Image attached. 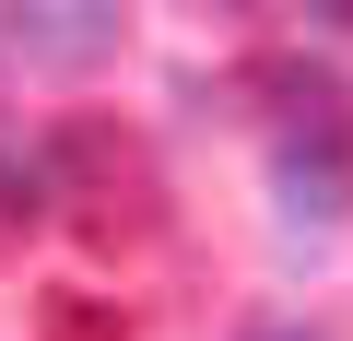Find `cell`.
Listing matches in <instances>:
<instances>
[{
    "mask_svg": "<svg viewBox=\"0 0 353 341\" xmlns=\"http://www.w3.org/2000/svg\"><path fill=\"white\" fill-rule=\"evenodd\" d=\"M330 24H353V0H330Z\"/></svg>",
    "mask_w": 353,
    "mask_h": 341,
    "instance_id": "6",
    "label": "cell"
},
{
    "mask_svg": "<svg viewBox=\"0 0 353 341\" xmlns=\"http://www.w3.org/2000/svg\"><path fill=\"white\" fill-rule=\"evenodd\" d=\"M271 200H283V224H294V236H330V224H341V200H353L341 141H318V130H306V141H283V153H271Z\"/></svg>",
    "mask_w": 353,
    "mask_h": 341,
    "instance_id": "2",
    "label": "cell"
},
{
    "mask_svg": "<svg viewBox=\"0 0 353 341\" xmlns=\"http://www.w3.org/2000/svg\"><path fill=\"white\" fill-rule=\"evenodd\" d=\"M212 12H259V0H212Z\"/></svg>",
    "mask_w": 353,
    "mask_h": 341,
    "instance_id": "5",
    "label": "cell"
},
{
    "mask_svg": "<svg viewBox=\"0 0 353 341\" xmlns=\"http://www.w3.org/2000/svg\"><path fill=\"white\" fill-rule=\"evenodd\" d=\"M248 341H318V329H294V318H283V329H248Z\"/></svg>",
    "mask_w": 353,
    "mask_h": 341,
    "instance_id": "4",
    "label": "cell"
},
{
    "mask_svg": "<svg viewBox=\"0 0 353 341\" xmlns=\"http://www.w3.org/2000/svg\"><path fill=\"white\" fill-rule=\"evenodd\" d=\"M0 24H12V48L36 71H94L130 36V0H0Z\"/></svg>",
    "mask_w": 353,
    "mask_h": 341,
    "instance_id": "1",
    "label": "cell"
},
{
    "mask_svg": "<svg viewBox=\"0 0 353 341\" xmlns=\"http://www.w3.org/2000/svg\"><path fill=\"white\" fill-rule=\"evenodd\" d=\"M48 200H59V165H48V153H12V141H0V212H12V224H36Z\"/></svg>",
    "mask_w": 353,
    "mask_h": 341,
    "instance_id": "3",
    "label": "cell"
}]
</instances>
